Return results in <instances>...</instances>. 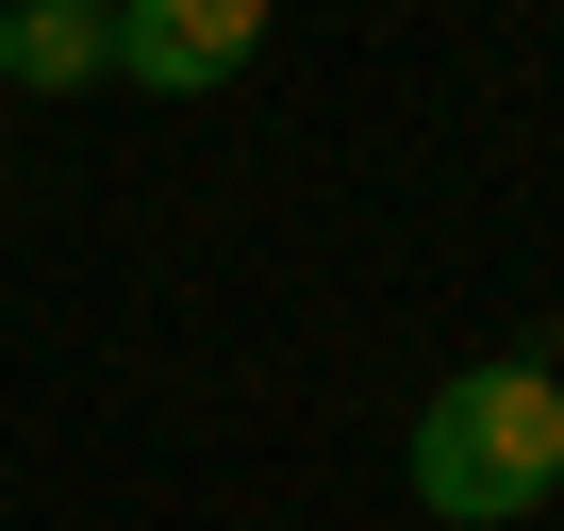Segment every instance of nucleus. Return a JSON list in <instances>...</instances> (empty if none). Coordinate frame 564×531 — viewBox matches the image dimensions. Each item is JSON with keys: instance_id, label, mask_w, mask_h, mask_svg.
<instances>
[{"instance_id": "nucleus-1", "label": "nucleus", "mask_w": 564, "mask_h": 531, "mask_svg": "<svg viewBox=\"0 0 564 531\" xmlns=\"http://www.w3.org/2000/svg\"><path fill=\"white\" fill-rule=\"evenodd\" d=\"M399 481H415L432 531H531L564 498V382H547V349L448 366L415 399V432H399Z\"/></svg>"}, {"instance_id": "nucleus-2", "label": "nucleus", "mask_w": 564, "mask_h": 531, "mask_svg": "<svg viewBox=\"0 0 564 531\" xmlns=\"http://www.w3.org/2000/svg\"><path fill=\"white\" fill-rule=\"evenodd\" d=\"M265 51V0H117V84L133 100H216Z\"/></svg>"}, {"instance_id": "nucleus-3", "label": "nucleus", "mask_w": 564, "mask_h": 531, "mask_svg": "<svg viewBox=\"0 0 564 531\" xmlns=\"http://www.w3.org/2000/svg\"><path fill=\"white\" fill-rule=\"evenodd\" d=\"M0 84H34V100L117 84V0H0Z\"/></svg>"}, {"instance_id": "nucleus-4", "label": "nucleus", "mask_w": 564, "mask_h": 531, "mask_svg": "<svg viewBox=\"0 0 564 531\" xmlns=\"http://www.w3.org/2000/svg\"><path fill=\"white\" fill-rule=\"evenodd\" d=\"M547 382H564V366H547Z\"/></svg>"}]
</instances>
